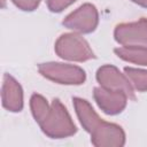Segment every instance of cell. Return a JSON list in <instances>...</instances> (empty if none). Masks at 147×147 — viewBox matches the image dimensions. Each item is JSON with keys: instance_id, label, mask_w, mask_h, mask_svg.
<instances>
[{"instance_id": "obj_3", "label": "cell", "mask_w": 147, "mask_h": 147, "mask_svg": "<svg viewBox=\"0 0 147 147\" xmlns=\"http://www.w3.org/2000/svg\"><path fill=\"white\" fill-rule=\"evenodd\" d=\"M38 71L46 79L62 85H82L86 80V72L84 71V69L69 63H39Z\"/></svg>"}, {"instance_id": "obj_14", "label": "cell", "mask_w": 147, "mask_h": 147, "mask_svg": "<svg viewBox=\"0 0 147 147\" xmlns=\"http://www.w3.org/2000/svg\"><path fill=\"white\" fill-rule=\"evenodd\" d=\"M77 0H46L47 8L52 13H61Z\"/></svg>"}, {"instance_id": "obj_15", "label": "cell", "mask_w": 147, "mask_h": 147, "mask_svg": "<svg viewBox=\"0 0 147 147\" xmlns=\"http://www.w3.org/2000/svg\"><path fill=\"white\" fill-rule=\"evenodd\" d=\"M41 0H11V2L21 10L24 11H33L37 9Z\"/></svg>"}, {"instance_id": "obj_6", "label": "cell", "mask_w": 147, "mask_h": 147, "mask_svg": "<svg viewBox=\"0 0 147 147\" xmlns=\"http://www.w3.org/2000/svg\"><path fill=\"white\" fill-rule=\"evenodd\" d=\"M116 42L122 46L147 47V18L141 17L136 22L121 23L114 30Z\"/></svg>"}, {"instance_id": "obj_12", "label": "cell", "mask_w": 147, "mask_h": 147, "mask_svg": "<svg viewBox=\"0 0 147 147\" xmlns=\"http://www.w3.org/2000/svg\"><path fill=\"white\" fill-rule=\"evenodd\" d=\"M124 74L129 78L131 85L138 92H146L147 91V70L125 67Z\"/></svg>"}, {"instance_id": "obj_5", "label": "cell", "mask_w": 147, "mask_h": 147, "mask_svg": "<svg viewBox=\"0 0 147 147\" xmlns=\"http://www.w3.org/2000/svg\"><path fill=\"white\" fill-rule=\"evenodd\" d=\"M96 82L100 86L111 90V91H121L124 92L130 100H134V88L131 85L129 78L125 74H122L119 69L113 64H105L101 65L95 74Z\"/></svg>"}, {"instance_id": "obj_10", "label": "cell", "mask_w": 147, "mask_h": 147, "mask_svg": "<svg viewBox=\"0 0 147 147\" xmlns=\"http://www.w3.org/2000/svg\"><path fill=\"white\" fill-rule=\"evenodd\" d=\"M72 105L83 129L87 133H90L102 121L87 100L75 96L72 98Z\"/></svg>"}, {"instance_id": "obj_13", "label": "cell", "mask_w": 147, "mask_h": 147, "mask_svg": "<svg viewBox=\"0 0 147 147\" xmlns=\"http://www.w3.org/2000/svg\"><path fill=\"white\" fill-rule=\"evenodd\" d=\"M51 105L47 102V100L37 93H33L30 98V109H31V114L34 118V121L37 123H39L44 116L46 115V113L48 111Z\"/></svg>"}, {"instance_id": "obj_8", "label": "cell", "mask_w": 147, "mask_h": 147, "mask_svg": "<svg viewBox=\"0 0 147 147\" xmlns=\"http://www.w3.org/2000/svg\"><path fill=\"white\" fill-rule=\"evenodd\" d=\"M93 98L98 107L105 114L110 116L121 114L130 100L124 92L107 90L102 86H96L93 88Z\"/></svg>"}, {"instance_id": "obj_11", "label": "cell", "mask_w": 147, "mask_h": 147, "mask_svg": "<svg viewBox=\"0 0 147 147\" xmlns=\"http://www.w3.org/2000/svg\"><path fill=\"white\" fill-rule=\"evenodd\" d=\"M114 53L123 61L147 67V47L146 46H122L114 49Z\"/></svg>"}, {"instance_id": "obj_1", "label": "cell", "mask_w": 147, "mask_h": 147, "mask_svg": "<svg viewBox=\"0 0 147 147\" xmlns=\"http://www.w3.org/2000/svg\"><path fill=\"white\" fill-rule=\"evenodd\" d=\"M38 124L41 131L52 139L68 138L77 132L69 111L59 99L52 101L48 111Z\"/></svg>"}, {"instance_id": "obj_2", "label": "cell", "mask_w": 147, "mask_h": 147, "mask_svg": "<svg viewBox=\"0 0 147 147\" xmlns=\"http://www.w3.org/2000/svg\"><path fill=\"white\" fill-rule=\"evenodd\" d=\"M54 51L61 59L72 62H85L95 59L88 42L77 32L61 34L55 41Z\"/></svg>"}, {"instance_id": "obj_7", "label": "cell", "mask_w": 147, "mask_h": 147, "mask_svg": "<svg viewBox=\"0 0 147 147\" xmlns=\"http://www.w3.org/2000/svg\"><path fill=\"white\" fill-rule=\"evenodd\" d=\"M91 142L95 147H122L125 145V132L115 123L101 121L91 132Z\"/></svg>"}, {"instance_id": "obj_4", "label": "cell", "mask_w": 147, "mask_h": 147, "mask_svg": "<svg viewBox=\"0 0 147 147\" xmlns=\"http://www.w3.org/2000/svg\"><path fill=\"white\" fill-rule=\"evenodd\" d=\"M99 23V13L94 5L86 2L64 17L62 24L77 33H91Z\"/></svg>"}, {"instance_id": "obj_16", "label": "cell", "mask_w": 147, "mask_h": 147, "mask_svg": "<svg viewBox=\"0 0 147 147\" xmlns=\"http://www.w3.org/2000/svg\"><path fill=\"white\" fill-rule=\"evenodd\" d=\"M131 1L141 6V7H147V0H131Z\"/></svg>"}, {"instance_id": "obj_17", "label": "cell", "mask_w": 147, "mask_h": 147, "mask_svg": "<svg viewBox=\"0 0 147 147\" xmlns=\"http://www.w3.org/2000/svg\"><path fill=\"white\" fill-rule=\"evenodd\" d=\"M5 1L6 0H2V7H5Z\"/></svg>"}, {"instance_id": "obj_9", "label": "cell", "mask_w": 147, "mask_h": 147, "mask_svg": "<svg viewBox=\"0 0 147 147\" xmlns=\"http://www.w3.org/2000/svg\"><path fill=\"white\" fill-rule=\"evenodd\" d=\"M2 107L11 113H20L23 109V90L21 84L9 74L3 75L1 87Z\"/></svg>"}]
</instances>
